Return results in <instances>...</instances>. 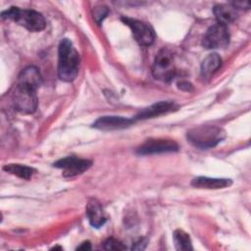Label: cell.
Returning <instances> with one entry per match:
<instances>
[{
	"label": "cell",
	"mask_w": 251,
	"mask_h": 251,
	"mask_svg": "<svg viewBox=\"0 0 251 251\" xmlns=\"http://www.w3.org/2000/svg\"><path fill=\"white\" fill-rule=\"evenodd\" d=\"M42 83L39 70L34 66L24 69L11 90V101L16 111L31 114L37 108V89Z\"/></svg>",
	"instance_id": "obj_1"
},
{
	"label": "cell",
	"mask_w": 251,
	"mask_h": 251,
	"mask_svg": "<svg viewBox=\"0 0 251 251\" xmlns=\"http://www.w3.org/2000/svg\"><path fill=\"white\" fill-rule=\"evenodd\" d=\"M229 32L226 25L217 23L211 25L205 32L202 45L206 49L226 48L229 43Z\"/></svg>",
	"instance_id": "obj_6"
},
{
	"label": "cell",
	"mask_w": 251,
	"mask_h": 251,
	"mask_svg": "<svg viewBox=\"0 0 251 251\" xmlns=\"http://www.w3.org/2000/svg\"><path fill=\"white\" fill-rule=\"evenodd\" d=\"M176 72L175 58L173 53L167 48L161 49L158 52L152 66L153 76L158 80L169 82L175 77Z\"/></svg>",
	"instance_id": "obj_5"
},
{
	"label": "cell",
	"mask_w": 251,
	"mask_h": 251,
	"mask_svg": "<svg viewBox=\"0 0 251 251\" xmlns=\"http://www.w3.org/2000/svg\"><path fill=\"white\" fill-rule=\"evenodd\" d=\"M78 250H89L91 249V245H90V242L89 241H84L82 242L78 247H77Z\"/></svg>",
	"instance_id": "obj_20"
},
{
	"label": "cell",
	"mask_w": 251,
	"mask_h": 251,
	"mask_svg": "<svg viewBox=\"0 0 251 251\" xmlns=\"http://www.w3.org/2000/svg\"><path fill=\"white\" fill-rule=\"evenodd\" d=\"M178 150V145L176 141L171 139H149L141 144L137 149L136 153L139 155H152L161 153L176 152Z\"/></svg>",
	"instance_id": "obj_9"
},
{
	"label": "cell",
	"mask_w": 251,
	"mask_h": 251,
	"mask_svg": "<svg viewBox=\"0 0 251 251\" xmlns=\"http://www.w3.org/2000/svg\"><path fill=\"white\" fill-rule=\"evenodd\" d=\"M177 106L172 102V101H160L157 102L143 110H141L135 117L134 120H145V119H150L153 117H158L163 114H167L171 111H174L176 109Z\"/></svg>",
	"instance_id": "obj_11"
},
{
	"label": "cell",
	"mask_w": 251,
	"mask_h": 251,
	"mask_svg": "<svg viewBox=\"0 0 251 251\" xmlns=\"http://www.w3.org/2000/svg\"><path fill=\"white\" fill-rule=\"evenodd\" d=\"M92 165V162L87 159L69 156L62 158L53 164L54 167L63 171L65 177H73L87 171Z\"/></svg>",
	"instance_id": "obj_8"
},
{
	"label": "cell",
	"mask_w": 251,
	"mask_h": 251,
	"mask_svg": "<svg viewBox=\"0 0 251 251\" xmlns=\"http://www.w3.org/2000/svg\"><path fill=\"white\" fill-rule=\"evenodd\" d=\"M2 19H9L24 26L29 31H41L45 28L46 21L43 15L37 11L30 9H21L19 7H11L1 13Z\"/></svg>",
	"instance_id": "obj_4"
},
{
	"label": "cell",
	"mask_w": 251,
	"mask_h": 251,
	"mask_svg": "<svg viewBox=\"0 0 251 251\" xmlns=\"http://www.w3.org/2000/svg\"><path fill=\"white\" fill-rule=\"evenodd\" d=\"M108 14V9L105 6H99V7H95L94 11H93V18L95 20V22L99 25L107 16Z\"/></svg>",
	"instance_id": "obj_19"
},
{
	"label": "cell",
	"mask_w": 251,
	"mask_h": 251,
	"mask_svg": "<svg viewBox=\"0 0 251 251\" xmlns=\"http://www.w3.org/2000/svg\"><path fill=\"white\" fill-rule=\"evenodd\" d=\"M174 242L176 250L179 251H188L192 250V243L189 234L181 229H176L174 231Z\"/></svg>",
	"instance_id": "obj_17"
},
{
	"label": "cell",
	"mask_w": 251,
	"mask_h": 251,
	"mask_svg": "<svg viewBox=\"0 0 251 251\" xmlns=\"http://www.w3.org/2000/svg\"><path fill=\"white\" fill-rule=\"evenodd\" d=\"M178 87L180 88V89H183V90H186V91H189L190 90V88H192V85L190 84V83H188V82H180V83H178Z\"/></svg>",
	"instance_id": "obj_21"
},
{
	"label": "cell",
	"mask_w": 251,
	"mask_h": 251,
	"mask_svg": "<svg viewBox=\"0 0 251 251\" xmlns=\"http://www.w3.org/2000/svg\"><path fill=\"white\" fill-rule=\"evenodd\" d=\"M122 21L127 26H129L132 35L138 44L142 46H149L154 42L155 32L149 24L139 20L125 17L122 18Z\"/></svg>",
	"instance_id": "obj_7"
},
{
	"label": "cell",
	"mask_w": 251,
	"mask_h": 251,
	"mask_svg": "<svg viewBox=\"0 0 251 251\" xmlns=\"http://www.w3.org/2000/svg\"><path fill=\"white\" fill-rule=\"evenodd\" d=\"M86 216L89 224L95 228L103 226L107 222V216L101 204L94 198L89 199L86 204Z\"/></svg>",
	"instance_id": "obj_12"
},
{
	"label": "cell",
	"mask_w": 251,
	"mask_h": 251,
	"mask_svg": "<svg viewBox=\"0 0 251 251\" xmlns=\"http://www.w3.org/2000/svg\"><path fill=\"white\" fill-rule=\"evenodd\" d=\"M3 170L11 175L17 176L24 179H29L35 173V170L33 168L21 164H8L3 167Z\"/></svg>",
	"instance_id": "obj_16"
},
{
	"label": "cell",
	"mask_w": 251,
	"mask_h": 251,
	"mask_svg": "<svg viewBox=\"0 0 251 251\" xmlns=\"http://www.w3.org/2000/svg\"><path fill=\"white\" fill-rule=\"evenodd\" d=\"M79 54L73 42L64 38L58 48V76L63 81H73L78 74Z\"/></svg>",
	"instance_id": "obj_2"
},
{
	"label": "cell",
	"mask_w": 251,
	"mask_h": 251,
	"mask_svg": "<svg viewBox=\"0 0 251 251\" xmlns=\"http://www.w3.org/2000/svg\"><path fill=\"white\" fill-rule=\"evenodd\" d=\"M222 59L217 53L209 54L201 63V76L205 79H209L221 67Z\"/></svg>",
	"instance_id": "obj_15"
},
{
	"label": "cell",
	"mask_w": 251,
	"mask_h": 251,
	"mask_svg": "<svg viewBox=\"0 0 251 251\" xmlns=\"http://www.w3.org/2000/svg\"><path fill=\"white\" fill-rule=\"evenodd\" d=\"M126 247L116 238H108L104 242V249L106 250H125Z\"/></svg>",
	"instance_id": "obj_18"
},
{
	"label": "cell",
	"mask_w": 251,
	"mask_h": 251,
	"mask_svg": "<svg viewBox=\"0 0 251 251\" xmlns=\"http://www.w3.org/2000/svg\"><path fill=\"white\" fill-rule=\"evenodd\" d=\"M232 181L229 178H217L208 176H197L191 180V185L197 188L205 189H221L231 185Z\"/></svg>",
	"instance_id": "obj_13"
},
{
	"label": "cell",
	"mask_w": 251,
	"mask_h": 251,
	"mask_svg": "<svg viewBox=\"0 0 251 251\" xmlns=\"http://www.w3.org/2000/svg\"><path fill=\"white\" fill-rule=\"evenodd\" d=\"M135 123L134 119H128L125 117H118V116H104L100 117L95 123L92 125L94 128L100 130H116V129H123L128 127L132 124Z\"/></svg>",
	"instance_id": "obj_10"
},
{
	"label": "cell",
	"mask_w": 251,
	"mask_h": 251,
	"mask_svg": "<svg viewBox=\"0 0 251 251\" xmlns=\"http://www.w3.org/2000/svg\"><path fill=\"white\" fill-rule=\"evenodd\" d=\"M213 12L218 23L224 25L234 22L238 17L237 9L232 4H218L214 7Z\"/></svg>",
	"instance_id": "obj_14"
},
{
	"label": "cell",
	"mask_w": 251,
	"mask_h": 251,
	"mask_svg": "<svg viewBox=\"0 0 251 251\" xmlns=\"http://www.w3.org/2000/svg\"><path fill=\"white\" fill-rule=\"evenodd\" d=\"M226 136L224 128L214 125H202L189 129L187 140L200 149H210L221 143Z\"/></svg>",
	"instance_id": "obj_3"
}]
</instances>
